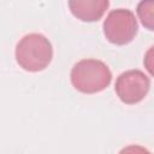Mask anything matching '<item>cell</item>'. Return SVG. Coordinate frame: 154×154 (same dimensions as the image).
<instances>
[{
	"label": "cell",
	"instance_id": "cell-1",
	"mask_svg": "<svg viewBox=\"0 0 154 154\" xmlns=\"http://www.w3.org/2000/svg\"><path fill=\"white\" fill-rule=\"evenodd\" d=\"M17 64L25 71L38 72L45 70L52 61L53 48L49 40L38 32L23 36L16 46Z\"/></svg>",
	"mask_w": 154,
	"mask_h": 154
},
{
	"label": "cell",
	"instance_id": "cell-2",
	"mask_svg": "<svg viewBox=\"0 0 154 154\" xmlns=\"http://www.w3.org/2000/svg\"><path fill=\"white\" fill-rule=\"evenodd\" d=\"M112 81L109 67L97 59H82L71 70V83L81 93L95 94L106 89Z\"/></svg>",
	"mask_w": 154,
	"mask_h": 154
},
{
	"label": "cell",
	"instance_id": "cell-3",
	"mask_svg": "<svg viewBox=\"0 0 154 154\" xmlns=\"http://www.w3.org/2000/svg\"><path fill=\"white\" fill-rule=\"evenodd\" d=\"M138 30L137 19L128 8L112 10L103 22V35L108 42L118 46L130 43Z\"/></svg>",
	"mask_w": 154,
	"mask_h": 154
},
{
	"label": "cell",
	"instance_id": "cell-4",
	"mask_svg": "<svg viewBox=\"0 0 154 154\" xmlns=\"http://www.w3.org/2000/svg\"><path fill=\"white\" fill-rule=\"evenodd\" d=\"M149 88L150 81L141 70H128L120 73L114 84L117 96L126 105L141 102L147 96Z\"/></svg>",
	"mask_w": 154,
	"mask_h": 154
},
{
	"label": "cell",
	"instance_id": "cell-5",
	"mask_svg": "<svg viewBox=\"0 0 154 154\" xmlns=\"http://www.w3.org/2000/svg\"><path fill=\"white\" fill-rule=\"evenodd\" d=\"M109 6V0H69L71 13L82 22H97Z\"/></svg>",
	"mask_w": 154,
	"mask_h": 154
},
{
	"label": "cell",
	"instance_id": "cell-6",
	"mask_svg": "<svg viewBox=\"0 0 154 154\" xmlns=\"http://www.w3.org/2000/svg\"><path fill=\"white\" fill-rule=\"evenodd\" d=\"M136 12L142 25L154 31V0H141L136 7Z\"/></svg>",
	"mask_w": 154,
	"mask_h": 154
},
{
	"label": "cell",
	"instance_id": "cell-7",
	"mask_svg": "<svg viewBox=\"0 0 154 154\" xmlns=\"http://www.w3.org/2000/svg\"><path fill=\"white\" fill-rule=\"evenodd\" d=\"M143 65L150 76L154 77V46H152L144 54Z\"/></svg>",
	"mask_w": 154,
	"mask_h": 154
}]
</instances>
